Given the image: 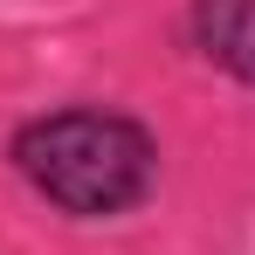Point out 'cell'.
Masks as SVG:
<instances>
[{
  "mask_svg": "<svg viewBox=\"0 0 255 255\" xmlns=\"http://www.w3.org/2000/svg\"><path fill=\"white\" fill-rule=\"evenodd\" d=\"M186 35L200 62L255 90V0H186Z\"/></svg>",
  "mask_w": 255,
  "mask_h": 255,
  "instance_id": "cell-2",
  "label": "cell"
},
{
  "mask_svg": "<svg viewBox=\"0 0 255 255\" xmlns=\"http://www.w3.org/2000/svg\"><path fill=\"white\" fill-rule=\"evenodd\" d=\"M7 166L21 186L69 221H118L159 186V138L145 118L111 104H62L7 138Z\"/></svg>",
  "mask_w": 255,
  "mask_h": 255,
  "instance_id": "cell-1",
  "label": "cell"
}]
</instances>
